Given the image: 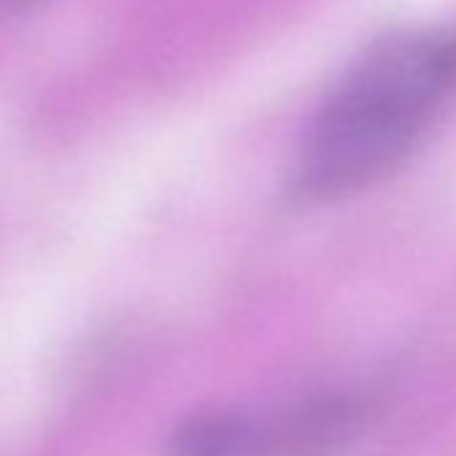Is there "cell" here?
<instances>
[{"instance_id":"6da1fadb","label":"cell","mask_w":456,"mask_h":456,"mask_svg":"<svg viewBox=\"0 0 456 456\" xmlns=\"http://www.w3.org/2000/svg\"><path fill=\"white\" fill-rule=\"evenodd\" d=\"M456 100V30H411L370 46L309 126L298 196L330 201L397 169Z\"/></svg>"},{"instance_id":"7a4b0ae2","label":"cell","mask_w":456,"mask_h":456,"mask_svg":"<svg viewBox=\"0 0 456 456\" xmlns=\"http://www.w3.org/2000/svg\"><path fill=\"white\" fill-rule=\"evenodd\" d=\"M264 429L242 416H204L185 424L175 443V456H256Z\"/></svg>"}]
</instances>
